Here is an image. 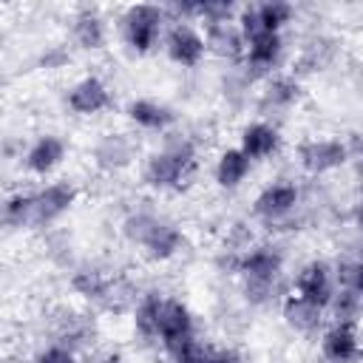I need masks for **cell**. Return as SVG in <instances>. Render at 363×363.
I'll use <instances>...</instances> for the list:
<instances>
[{
	"mask_svg": "<svg viewBox=\"0 0 363 363\" xmlns=\"http://www.w3.org/2000/svg\"><path fill=\"white\" fill-rule=\"evenodd\" d=\"M65 150H68V145H65L60 136L43 133V136H37V139L28 145V150H26V156H23V164H26V170L34 173V176H48L51 170H57V167L62 164Z\"/></svg>",
	"mask_w": 363,
	"mask_h": 363,
	"instance_id": "obj_13",
	"label": "cell"
},
{
	"mask_svg": "<svg viewBox=\"0 0 363 363\" xmlns=\"http://www.w3.org/2000/svg\"><path fill=\"white\" fill-rule=\"evenodd\" d=\"M164 51L176 65L196 68L210 48H207V37L190 20H170L164 34Z\"/></svg>",
	"mask_w": 363,
	"mask_h": 363,
	"instance_id": "obj_6",
	"label": "cell"
},
{
	"mask_svg": "<svg viewBox=\"0 0 363 363\" xmlns=\"http://www.w3.org/2000/svg\"><path fill=\"white\" fill-rule=\"evenodd\" d=\"M360 335L354 323H332L320 335V354L326 363H354L360 357Z\"/></svg>",
	"mask_w": 363,
	"mask_h": 363,
	"instance_id": "obj_12",
	"label": "cell"
},
{
	"mask_svg": "<svg viewBox=\"0 0 363 363\" xmlns=\"http://www.w3.org/2000/svg\"><path fill=\"white\" fill-rule=\"evenodd\" d=\"M77 201V187L71 182H51L34 193V218L31 227H48L62 218Z\"/></svg>",
	"mask_w": 363,
	"mask_h": 363,
	"instance_id": "obj_10",
	"label": "cell"
},
{
	"mask_svg": "<svg viewBox=\"0 0 363 363\" xmlns=\"http://www.w3.org/2000/svg\"><path fill=\"white\" fill-rule=\"evenodd\" d=\"M337 281H340V286H346V289H352L354 295L363 298V258L343 264L337 269Z\"/></svg>",
	"mask_w": 363,
	"mask_h": 363,
	"instance_id": "obj_28",
	"label": "cell"
},
{
	"mask_svg": "<svg viewBox=\"0 0 363 363\" xmlns=\"http://www.w3.org/2000/svg\"><path fill=\"white\" fill-rule=\"evenodd\" d=\"M31 363H79V357H77V349H71L65 343H51L45 349H40Z\"/></svg>",
	"mask_w": 363,
	"mask_h": 363,
	"instance_id": "obj_27",
	"label": "cell"
},
{
	"mask_svg": "<svg viewBox=\"0 0 363 363\" xmlns=\"http://www.w3.org/2000/svg\"><path fill=\"white\" fill-rule=\"evenodd\" d=\"M108 284H111V275L102 272V269H96V267H82V269H77V272L71 275V286H74V292L82 295L85 301H94V303L102 301Z\"/></svg>",
	"mask_w": 363,
	"mask_h": 363,
	"instance_id": "obj_22",
	"label": "cell"
},
{
	"mask_svg": "<svg viewBox=\"0 0 363 363\" xmlns=\"http://www.w3.org/2000/svg\"><path fill=\"white\" fill-rule=\"evenodd\" d=\"M196 170V147L190 139H167L162 150L150 153L145 162V182L156 190H182Z\"/></svg>",
	"mask_w": 363,
	"mask_h": 363,
	"instance_id": "obj_2",
	"label": "cell"
},
{
	"mask_svg": "<svg viewBox=\"0 0 363 363\" xmlns=\"http://www.w3.org/2000/svg\"><path fill=\"white\" fill-rule=\"evenodd\" d=\"M235 272L244 281V295L252 303H269L278 292V281L284 275V255L275 247H252L241 252Z\"/></svg>",
	"mask_w": 363,
	"mask_h": 363,
	"instance_id": "obj_3",
	"label": "cell"
},
{
	"mask_svg": "<svg viewBox=\"0 0 363 363\" xmlns=\"http://www.w3.org/2000/svg\"><path fill=\"white\" fill-rule=\"evenodd\" d=\"M250 170H252V159L241 147H227V150L218 153L216 167H213V176L218 182V187L235 190V187H241L247 182Z\"/></svg>",
	"mask_w": 363,
	"mask_h": 363,
	"instance_id": "obj_17",
	"label": "cell"
},
{
	"mask_svg": "<svg viewBox=\"0 0 363 363\" xmlns=\"http://www.w3.org/2000/svg\"><path fill=\"white\" fill-rule=\"evenodd\" d=\"M125 116L142 128V130H156V133H164L167 128L176 125V113L170 105L159 102V99H150V96H136L128 102L125 108Z\"/></svg>",
	"mask_w": 363,
	"mask_h": 363,
	"instance_id": "obj_14",
	"label": "cell"
},
{
	"mask_svg": "<svg viewBox=\"0 0 363 363\" xmlns=\"http://www.w3.org/2000/svg\"><path fill=\"white\" fill-rule=\"evenodd\" d=\"M292 292L301 295L303 301L320 306V309H329L332 298H335V275H332V267L326 261H309L298 269L295 275V284H292Z\"/></svg>",
	"mask_w": 363,
	"mask_h": 363,
	"instance_id": "obj_8",
	"label": "cell"
},
{
	"mask_svg": "<svg viewBox=\"0 0 363 363\" xmlns=\"http://www.w3.org/2000/svg\"><path fill=\"white\" fill-rule=\"evenodd\" d=\"M196 337H199L196 335V320H193V312L187 309V303L179 301V298H173V295H162L159 292V303H156V337H153V343H159L162 352L173 360Z\"/></svg>",
	"mask_w": 363,
	"mask_h": 363,
	"instance_id": "obj_4",
	"label": "cell"
},
{
	"mask_svg": "<svg viewBox=\"0 0 363 363\" xmlns=\"http://www.w3.org/2000/svg\"><path fill=\"white\" fill-rule=\"evenodd\" d=\"M34 218V193H11L3 204V224L11 230L31 227Z\"/></svg>",
	"mask_w": 363,
	"mask_h": 363,
	"instance_id": "obj_24",
	"label": "cell"
},
{
	"mask_svg": "<svg viewBox=\"0 0 363 363\" xmlns=\"http://www.w3.org/2000/svg\"><path fill=\"white\" fill-rule=\"evenodd\" d=\"M298 201H301L298 184L289 182V179H278V182L267 184V187L255 196L252 213H255L258 218H264V221H284L286 216L295 213Z\"/></svg>",
	"mask_w": 363,
	"mask_h": 363,
	"instance_id": "obj_9",
	"label": "cell"
},
{
	"mask_svg": "<svg viewBox=\"0 0 363 363\" xmlns=\"http://www.w3.org/2000/svg\"><path fill=\"white\" fill-rule=\"evenodd\" d=\"M65 105H68V111L77 113V116H96L99 111H105V108L111 105V91H108V85H105L99 77L88 74V77L77 79V82L68 88Z\"/></svg>",
	"mask_w": 363,
	"mask_h": 363,
	"instance_id": "obj_11",
	"label": "cell"
},
{
	"mask_svg": "<svg viewBox=\"0 0 363 363\" xmlns=\"http://www.w3.org/2000/svg\"><path fill=\"white\" fill-rule=\"evenodd\" d=\"M281 312H284V320H286L289 329H295L301 335H312V332L320 329L326 309H320V306H315V303H309V301H303L301 295L292 292V295L284 298Z\"/></svg>",
	"mask_w": 363,
	"mask_h": 363,
	"instance_id": "obj_18",
	"label": "cell"
},
{
	"mask_svg": "<svg viewBox=\"0 0 363 363\" xmlns=\"http://www.w3.org/2000/svg\"><path fill=\"white\" fill-rule=\"evenodd\" d=\"M173 363H241V357L233 349H216L196 337L187 349H182L179 357H173Z\"/></svg>",
	"mask_w": 363,
	"mask_h": 363,
	"instance_id": "obj_23",
	"label": "cell"
},
{
	"mask_svg": "<svg viewBox=\"0 0 363 363\" xmlns=\"http://www.w3.org/2000/svg\"><path fill=\"white\" fill-rule=\"evenodd\" d=\"M238 147H241L252 162H261V159H269L272 153H278V147H281V133H278V128L269 125V122H250V125L241 128Z\"/></svg>",
	"mask_w": 363,
	"mask_h": 363,
	"instance_id": "obj_15",
	"label": "cell"
},
{
	"mask_svg": "<svg viewBox=\"0 0 363 363\" xmlns=\"http://www.w3.org/2000/svg\"><path fill=\"white\" fill-rule=\"evenodd\" d=\"M264 96H267V102L286 108V105L298 102V96H301V85H298L292 77H275V79H269V82H267Z\"/></svg>",
	"mask_w": 363,
	"mask_h": 363,
	"instance_id": "obj_26",
	"label": "cell"
},
{
	"mask_svg": "<svg viewBox=\"0 0 363 363\" xmlns=\"http://www.w3.org/2000/svg\"><path fill=\"white\" fill-rule=\"evenodd\" d=\"M295 156H298V164L306 173L320 176V173H332L340 164H346L349 147L340 139H332V136H312V139H303L295 147Z\"/></svg>",
	"mask_w": 363,
	"mask_h": 363,
	"instance_id": "obj_7",
	"label": "cell"
},
{
	"mask_svg": "<svg viewBox=\"0 0 363 363\" xmlns=\"http://www.w3.org/2000/svg\"><path fill=\"white\" fill-rule=\"evenodd\" d=\"M326 312L335 315V323H357V318H360V312H363V298L354 295L352 289L340 286V289L335 292V298H332V303H329Z\"/></svg>",
	"mask_w": 363,
	"mask_h": 363,
	"instance_id": "obj_25",
	"label": "cell"
},
{
	"mask_svg": "<svg viewBox=\"0 0 363 363\" xmlns=\"http://www.w3.org/2000/svg\"><path fill=\"white\" fill-rule=\"evenodd\" d=\"M252 11H255V20H258V31H275V34H281L284 26L292 23V17H295V9L289 3H281V0L258 3V6H252Z\"/></svg>",
	"mask_w": 363,
	"mask_h": 363,
	"instance_id": "obj_21",
	"label": "cell"
},
{
	"mask_svg": "<svg viewBox=\"0 0 363 363\" xmlns=\"http://www.w3.org/2000/svg\"><path fill=\"white\" fill-rule=\"evenodd\" d=\"M94 159L99 167L105 170H119V167H128L130 159H133V142L125 136V133H105L96 147H94Z\"/></svg>",
	"mask_w": 363,
	"mask_h": 363,
	"instance_id": "obj_20",
	"label": "cell"
},
{
	"mask_svg": "<svg viewBox=\"0 0 363 363\" xmlns=\"http://www.w3.org/2000/svg\"><path fill=\"white\" fill-rule=\"evenodd\" d=\"M122 37L130 51L136 54H150L167 34V9L150 6V3H136L128 6L122 14Z\"/></svg>",
	"mask_w": 363,
	"mask_h": 363,
	"instance_id": "obj_5",
	"label": "cell"
},
{
	"mask_svg": "<svg viewBox=\"0 0 363 363\" xmlns=\"http://www.w3.org/2000/svg\"><path fill=\"white\" fill-rule=\"evenodd\" d=\"M122 233L133 247H139V252L147 261H167L184 244V235L176 224H170V221H164V218H159L156 213H147V210L130 213L122 221Z\"/></svg>",
	"mask_w": 363,
	"mask_h": 363,
	"instance_id": "obj_1",
	"label": "cell"
},
{
	"mask_svg": "<svg viewBox=\"0 0 363 363\" xmlns=\"http://www.w3.org/2000/svg\"><path fill=\"white\" fill-rule=\"evenodd\" d=\"M352 221H354V230L363 235V201L354 207V216H352Z\"/></svg>",
	"mask_w": 363,
	"mask_h": 363,
	"instance_id": "obj_29",
	"label": "cell"
},
{
	"mask_svg": "<svg viewBox=\"0 0 363 363\" xmlns=\"http://www.w3.org/2000/svg\"><path fill=\"white\" fill-rule=\"evenodd\" d=\"M71 40L85 48V51H94V48H102L108 34H105V20L99 17L96 9H82L77 11L74 23H71Z\"/></svg>",
	"mask_w": 363,
	"mask_h": 363,
	"instance_id": "obj_19",
	"label": "cell"
},
{
	"mask_svg": "<svg viewBox=\"0 0 363 363\" xmlns=\"http://www.w3.org/2000/svg\"><path fill=\"white\" fill-rule=\"evenodd\" d=\"M284 51V37L275 31H258L250 40H244V62L255 71H267L278 62Z\"/></svg>",
	"mask_w": 363,
	"mask_h": 363,
	"instance_id": "obj_16",
	"label": "cell"
}]
</instances>
